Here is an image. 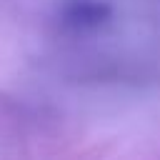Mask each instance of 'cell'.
Instances as JSON below:
<instances>
[{"label": "cell", "instance_id": "6da1fadb", "mask_svg": "<svg viewBox=\"0 0 160 160\" xmlns=\"http://www.w3.org/2000/svg\"><path fill=\"white\" fill-rule=\"evenodd\" d=\"M110 18H112V8L108 2L78 0V2H70L68 8H62L60 25L70 32H90V30L102 28Z\"/></svg>", "mask_w": 160, "mask_h": 160}]
</instances>
